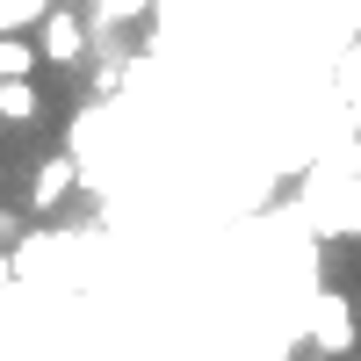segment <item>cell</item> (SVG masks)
I'll use <instances>...</instances> for the list:
<instances>
[{
    "label": "cell",
    "mask_w": 361,
    "mask_h": 361,
    "mask_svg": "<svg viewBox=\"0 0 361 361\" xmlns=\"http://www.w3.org/2000/svg\"><path fill=\"white\" fill-rule=\"evenodd\" d=\"M311 340H318L325 354H347V347H354V311H347V296H333V289L311 296Z\"/></svg>",
    "instance_id": "6da1fadb"
},
{
    "label": "cell",
    "mask_w": 361,
    "mask_h": 361,
    "mask_svg": "<svg viewBox=\"0 0 361 361\" xmlns=\"http://www.w3.org/2000/svg\"><path fill=\"white\" fill-rule=\"evenodd\" d=\"M37 44H44V58H51V66H80V58H87V22H80L73 8H51Z\"/></svg>",
    "instance_id": "7a4b0ae2"
},
{
    "label": "cell",
    "mask_w": 361,
    "mask_h": 361,
    "mask_svg": "<svg viewBox=\"0 0 361 361\" xmlns=\"http://www.w3.org/2000/svg\"><path fill=\"white\" fill-rule=\"evenodd\" d=\"M73 188H80V159H73V152H51V159L37 166V180H29V209H58Z\"/></svg>",
    "instance_id": "3957f363"
},
{
    "label": "cell",
    "mask_w": 361,
    "mask_h": 361,
    "mask_svg": "<svg viewBox=\"0 0 361 361\" xmlns=\"http://www.w3.org/2000/svg\"><path fill=\"white\" fill-rule=\"evenodd\" d=\"M37 80H0V116H8V123H37Z\"/></svg>",
    "instance_id": "277c9868"
},
{
    "label": "cell",
    "mask_w": 361,
    "mask_h": 361,
    "mask_svg": "<svg viewBox=\"0 0 361 361\" xmlns=\"http://www.w3.org/2000/svg\"><path fill=\"white\" fill-rule=\"evenodd\" d=\"M58 8V0H0V29H29V22H44Z\"/></svg>",
    "instance_id": "5b68a950"
},
{
    "label": "cell",
    "mask_w": 361,
    "mask_h": 361,
    "mask_svg": "<svg viewBox=\"0 0 361 361\" xmlns=\"http://www.w3.org/2000/svg\"><path fill=\"white\" fill-rule=\"evenodd\" d=\"M0 130H8V116H0Z\"/></svg>",
    "instance_id": "8992f818"
}]
</instances>
